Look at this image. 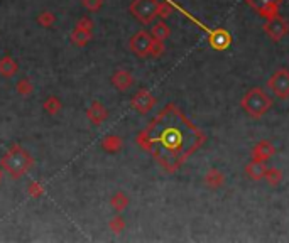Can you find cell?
<instances>
[{
	"mask_svg": "<svg viewBox=\"0 0 289 243\" xmlns=\"http://www.w3.org/2000/svg\"><path fill=\"white\" fill-rule=\"evenodd\" d=\"M147 150L167 172H176L205 142V134L176 107L166 105L137 137Z\"/></svg>",
	"mask_w": 289,
	"mask_h": 243,
	"instance_id": "1",
	"label": "cell"
},
{
	"mask_svg": "<svg viewBox=\"0 0 289 243\" xmlns=\"http://www.w3.org/2000/svg\"><path fill=\"white\" fill-rule=\"evenodd\" d=\"M0 166L4 171L10 174L14 179H20L24 174H27L34 166L33 156L27 150L22 149L20 145H14L12 149L5 152V156L0 159Z\"/></svg>",
	"mask_w": 289,
	"mask_h": 243,
	"instance_id": "2",
	"label": "cell"
},
{
	"mask_svg": "<svg viewBox=\"0 0 289 243\" xmlns=\"http://www.w3.org/2000/svg\"><path fill=\"white\" fill-rule=\"evenodd\" d=\"M240 107L242 110L249 115L252 118H261L269 112L271 107H272V100L271 97L267 95L264 89L255 86L249 89L244 97L240 100Z\"/></svg>",
	"mask_w": 289,
	"mask_h": 243,
	"instance_id": "3",
	"label": "cell"
},
{
	"mask_svg": "<svg viewBox=\"0 0 289 243\" xmlns=\"http://www.w3.org/2000/svg\"><path fill=\"white\" fill-rule=\"evenodd\" d=\"M171 5H172V9H176V10H180V12L183 15H186L188 19L191 20L193 24H196L198 27H201L205 33L208 34V42H210V46L213 47V49H218V51H223V49H227V47L230 46V42H232V38H230V34L227 33V31H223V29H208L207 25L199 22L198 19H194L193 15L190 12H186L185 9L181 7V5H178L175 0H167Z\"/></svg>",
	"mask_w": 289,
	"mask_h": 243,
	"instance_id": "4",
	"label": "cell"
},
{
	"mask_svg": "<svg viewBox=\"0 0 289 243\" xmlns=\"http://www.w3.org/2000/svg\"><path fill=\"white\" fill-rule=\"evenodd\" d=\"M157 9H159L157 0H134L129 7L130 14L144 25L154 22V19L157 17Z\"/></svg>",
	"mask_w": 289,
	"mask_h": 243,
	"instance_id": "5",
	"label": "cell"
},
{
	"mask_svg": "<svg viewBox=\"0 0 289 243\" xmlns=\"http://www.w3.org/2000/svg\"><path fill=\"white\" fill-rule=\"evenodd\" d=\"M267 88L276 95L277 98H287L289 97V70L281 68L267 80Z\"/></svg>",
	"mask_w": 289,
	"mask_h": 243,
	"instance_id": "6",
	"label": "cell"
},
{
	"mask_svg": "<svg viewBox=\"0 0 289 243\" xmlns=\"http://www.w3.org/2000/svg\"><path fill=\"white\" fill-rule=\"evenodd\" d=\"M152 36L147 31H139L135 33L129 41V47L130 51L134 52L137 57H147L151 54V47H152Z\"/></svg>",
	"mask_w": 289,
	"mask_h": 243,
	"instance_id": "7",
	"label": "cell"
},
{
	"mask_svg": "<svg viewBox=\"0 0 289 243\" xmlns=\"http://www.w3.org/2000/svg\"><path fill=\"white\" fill-rule=\"evenodd\" d=\"M156 97L152 95L149 89H139L137 93L134 95L132 100H130V107H132L135 112H139V113H149L152 108L156 107Z\"/></svg>",
	"mask_w": 289,
	"mask_h": 243,
	"instance_id": "8",
	"label": "cell"
},
{
	"mask_svg": "<svg viewBox=\"0 0 289 243\" xmlns=\"http://www.w3.org/2000/svg\"><path fill=\"white\" fill-rule=\"evenodd\" d=\"M264 33L269 36L272 41H281L289 33L287 20L284 17H281L279 14L272 19H267V22L264 24Z\"/></svg>",
	"mask_w": 289,
	"mask_h": 243,
	"instance_id": "9",
	"label": "cell"
},
{
	"mask_svg": "<svg viewBox=\"0 0 289 243\" xmlns=\"http://www.w3.org/2000/svg\"><path fill=\"white\" fill-rule=\"evenodd\" d=\"M245 2L249 7L255 9L262 17L272 19L277 15V10H279L282 0H245Z\"/></svg>",
	"mask_w": 289,
	"mask_h": 243,
	"instance_id": "10",
	"label": "cell"
},
{
	"mask_svg": "<svg viewBox=\"0 0 289 243\" xmlns=\"http://www.w3.org/2000/svg\"><path fill=\"white\" fill-rule=\"evenodd\" d=\"M110 81H112V84L119 92H127L134 84V76L127 70H117L112 75V78H110Z\"/></svg>",
	"mask_w": 289,
	"mask_h": 243,
	"instance_id": "11",
	"label": "cell"
},
{
	"mask_svg": "<svg viewBox=\"0 0 289 243\" xmlns=\"http://www.w3.org/2000/svg\"><path fill=\"white\" fill-rule=\"evenodd\" d=\"M86 117H88V120H90L93 125H102L103 122L107 120V117H108V110L105 108L103 103L93 102L90 105V108L86 110Z\"/></svg>",
	"mask_w": 289,
	"mask_h": 243,
	"instance_id": "12",
	"label": "cell"
},
{
	"mask_svg": "<svg viewBox=\"0 0 289 243\" xmlns=\"http://www.w3.org/2000/svg\"><path fill=\"white\" fill-rule=\"evenodd\" d=\"M274 154V147L269 140H261L254 149H252V161L266 162L269 157Z\"/></svg>",
	"mask_w": 289,
	"mask_h": 243,
	"instance_id": "13",
	"label": "cell"
},
{
	"mask_svg": "<svg viewBox=\"0 0 289 243\" xmlns=\"http://www.w3.org/2000/svg\"><path fill=\"white\" fill-rule=\"evenodd\" d=\"M71 42L78 47H85L88 42L93 39V31H88V29H83V27H76L73 29V33L70 36Z\"/></svg>",
	"mask_w": 289,
	"mask_h": 243,
	"instance_id": "14",
	"label": "cell"
},
{
	"mask_svg": "<svg viewBox=\"0 0 289 243\" xmlns=\"http://www.w3.org/2000/svg\"><path fill=\"white\" fill-rule=\"evenodd\" d=\"M266 171H267L266 164L261 162V161H250L245 167V174L250 179H254V181H261V179H264Z\"/></svg>",
	"mask_w": 289,
	"mask_h": 243,
	"instance_id": "15",
	"label": "cell"
},
{
	"mask_svg": "<svg viewBox=\"0 0 289 243\" xmlns=\"http://www.w3.org/2000/svg\"><path fill=\"white\" fill-rule=\"evenodd\" d=\"M151 36H152V39L164 42V41L171 36V29H169V25H167L164 20L161 19V20H157V22L152 24Z\"/></svg>",
	"mask_w": 289,
	"mask_h": 243,
	"instance_id": "16",
	"label": "cell"
},
{
	"mask_svg": "<svg viewBox=\"0 0 289 243\" xmlns=\"http://www.w3.org/2000/svg\"><path fill=\"white\" fill-rule=\"evenodd\" d=\"M17 71H19V65H17V61H15L14 57L4 56L2 59H0V75H2V76L10 78V76H14Z\"/></svg>",
	"mask_w": 289,
	"mask_h": 243,
	"instance_id": "17",
	"label": "cell"
},
{
	"mask_svg": "<svg viewBox=\"0 0 289 243\" xmlns=\"http://www.w3.org/2000/svg\"><path fill=\"white\" fill-rule=\"evenodd\" d=\"M124 142L122 139H120L119 135H107L102 142V147L107 152H110V154H115V152H119L120 149H122Z\"/></svg>",
	"mask_w": 289,
	"mask_h": 243,
	"instance_id": "18",
	"label": "cell"
},
{
	"mask_svg": "<svg viewBox=\"0 0 289 243\" xmlns=\"http://www.w3.org/2000/svg\"><path fill=\"white\" fill-rule=\"evenodd\" d=\"M223 183H225L223 174L220 171H217V169H212V171L207 174V177H205V184H207L208 188H212V189L220 188Z\"/></svg>",
	"mask_w": 289,
	"mask_h": 243,
	"instance_id": "19",
	"label": "cell"
},
{
	"mask_svg": "<svg viewBox=\"0 0 289 243\" xmlns=\"http://www.w3.org/2000/svg\"><path fill=\"white\" fill-rule=\"evenodd\" d=\"M110 204H112V208H113L115 211L122 213V211L129 206V198H127V194L122 193V191L115 193L113 196L110 198Z\"/></svg>",
	"mask_w": 289,
	"mask_h": 243,
	"instance_id": "20",
	"label": "cell"
},
{
	"mask_svg": "<svg viewBox=\"0 0 289 243\" xmlns=\"http://www.w3.org/2000/svg\"><path fill=\"white\" fill-rule=\"evenodd\" d=\"M43 108H44L49 115H56V113H60V110L63 108V103H61V100L57 98V97L51 95V97H48V98L44 100Z\"/></svg>",
	"mask_w": 289,
	"mask_h": 243,
	"instance_id": "21",
	"label": "cell"
},
{
	"mask_svg": "<svg viewBox=\"0 0 289 243\" xmlns=\"http://www.w3.org/2000/svg\"><path fill=\"white\" fill-rule=\"evenodd\" d=\"M54 22H56V15L52 12H49V10H44V12H41L38 15V24L43 25V27H46V29L52 27Z\"/></svg>",
	"mask_w": 289,
	"mask_h": 243,
	"instance_id": "22",
	"label": "cell"
},
{
	"mask_svg": "<svg viewBox=\"0 0 289 243\" xmlns=\"http://www.w3.org/2000/svg\"><path fill=\"white\" fill-rule=\"evenodd\" d=\"M15 89H17L20 97H31L34 92V86L29 80H19L17 84H15Z\"/></svg>",
	"mask_w": 289,
	"mask_h": 243,
	"instance_id": "23",
	"label": "cell"
},
{
	"mask_svg": "<svg viewBox=\"0 0 289 243\" xmlns=\"http://www.w3.org/2000/svg\"><path fill=\"white\" fill-rule=\"evenodd\" d=\"M108 228L112 230L113 233H120V231H124V228H125V221H124L122 216H120V215L113 216V218L108 221Z\"/></svg>",
	"mask_w": 289,
	"mask_h": 243,
	"instance_id": "24",
	"label": "cell"
},
{
	"mask_svg": "<svg viewBox=\"0 0 289 243\" xmlns=\"http://www.w3.org/2000/svg\"><path fill=\"white\" fill-rule=\"evenodd\" d=\"M281 171H277V169H274V167H271V169H267L266 171V176H264V179L269 184H272V186H276L277 183H281Z\"/></svg>",
	"mask_w": 289,
	"mask_h": 243,
	"instance_id": "25",
	"label": "cell"
},
{
	"mask_svg": "<svg viewBox=\"0 0 289 243\" xmlns=\"http://www.w3.org/2000/svg\"><path fill=\"white\" fill-rule=\"evenodd\" d=\"M81 4H83V7L88 10V12L95 14V12H98V10L103 7L105 0H81Z\"/></svg>",
	"mask_w": 289,
	"mask_h": 243,
	"instance_id": "26",
	"label": "cell"
},
{
	"mask_svg": "<svg viewBox=\"0 0 289 243\" xmlns=\"http://www.w3.org/2000/svg\"><path fill=\"white\" fill-rule=\"evenodd\" d=\"M43 193H44L43 184L38 183V181H33L27 186V194L31 198H41V196H43Z\"/></svg>",
	"mask_w": 289,
	"mask_h": 243,
	"instance_id": "27",
	"label": "cell"
},
{
	"mask_svg": "<svg viewBox=\"0 0 289 243\" xmlns=\"http://www.w3.org/2000/svg\"><path fill=\"white\" fill-rule=\"evenodd\" d=\"M171 9H172V5L167 2V0H164V2H159V9H157V17H161V19H166V17H169V14H171Z\"/></svg>",
	"mask_w": 289,
	"mask_h": 243,
	"instance_id": "28",
	"label": "cell"
},
{
	"mask_svg": "<svg viewBox=\"0 0 289 243\" xmlns=\"http://www.w3.org/2000/svg\"><path fill=\"white\" fill-rule=\"evenodd\" d=\"M162 52H164V42L162 41H152V47H151V54L152 57H159Z\"/></svg>",
	"mask_w": 289,
	"mask_h": 243,
	"instance_id": "29",
	"label": "cell"
},
{
	"mask_svg": "<svg viewBox=\"0 0 289 243\" xmlns=\"http://www.w3.org/2000/svg\"><path fill=\"white\" fill-rule=\"evenodd\" d=\"M78 27H83V29H88V31H93L95 27V24H93V20L90 17H81L80 20L76 22Z\"/></svg>",
	"mask_w": 289,
	"mask_h": 243,
	"instance_id": "30",
	"label": "cell"
},
{
	"mask_svg": "<svg viewBox=\"0 0 289 243\" xmlns=\"http://www.w3.org/2000/svg\"><path fill=\"white\" fill-rule=\"evenodd\" d=\"M2 179H4V167L0 166V183H2Z\"/></svg>",
	"mask_w": 289,
	"mask_h": 243,
	"instance_id": "31",
	"label": "cell"
}]
</instances>
